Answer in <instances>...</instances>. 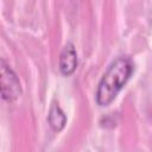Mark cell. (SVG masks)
<instances>
[{
  "label": "cell",
  "instance_id": "cell-1",
  "mask_svg": "<svg viewBox=\"0 0 152 152\" xmlns=\"http://www.w3.org/2000/svg\"><path fill=\"white\" fill-rule=\"evenodd\" d=\"M134 70V64L132 59L127 56L116 58L106 70L102 78L99 82L95 100L101 107L110 104L119 91L129 80Z\"/></svg>",
  "mask_w": 152,
  "mask_h": 152
},
{
  "label": "cell",
  "instance_id": "cell-2",
  "mask_svg": "<svg viewBox=\"0 0 152 152\" xmlns=\"http://www.w3.org/2000/svg\"><path fill=\"white\" fill-rule=\"evenodd\" d=\"M0 78H1V96L6 101H14L21 95V86L17 74L13 69L1 59L0 62Z\"/></svg>",
  "mask_w": 152,
  "mask_h": 152
},
{
  "label": "cell",
  "instance_id": "cell-3",
  "mask_svg": "<svg viewBox=\"0 0 152 152\" xmlns=\"http://www.w3.org/2000/svg\"><path fill=\"white\" fill-rule=\"evenodd\" d=\"M77 68V53L72 43H66L59 56V71L64 76H70Z\"/></svg>",
  "mask_w": 152,
  "mask_h": 152
},
{
  "label": "cell",
  "instance_id": "cell-4",
  "mask_svg": "<svg viewBox=\"0 0 152 152\" xmlns=\"http://www.w3.org/2000/svg\"><path fill=\"white\" fill-rule=\"evenodd\" d=\"M49 124L50 126L55 129V131H62L66 124V115L64 114V112L62 110V108L58 104H52L49 112V116H48Z\"/></svg>",
  "mask_w": 152,
  "mask_h": 152
}]
</instances>
